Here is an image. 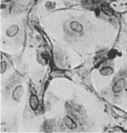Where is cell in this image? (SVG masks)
<instances>
[{
    "instance_id": "obj_7",
    "label": "cell",
    "mask_w": 127,
    "mask_h": 133,
    "mask_svg": "<svg viewBox=\"0 0 127 133\" xmlns=\"http://www.w3.org/2000/svg\"><path fill=\"white\" fill-rule=\"evenodd\" d=\"M125 88V90L127 91V82L126 83Z\"/></svg>"
},
{
    "instance_id": "obj_1",
    "label": "cell",
    "mask_w": 127,
    "mask_h": 133,
    "mask_svg": "<svg viewBox=\"0 0 127 133\" xmlns=\"http://www.w3.org/2000/svg\"><path fill=\"white\" fill-rule=\"evenodd\" d=\"M125 79L123 78L119 79L112 86V91L115 93H120L125 88Z\"/></svg>"
},
{
    "instance_id": "obj_6",
    "label": "cell",
    "mask_w": 127,
    "mask_h": 133,
    "mask_svg": "<svg viewBox=\"0 0 127 133\" xmlns=\"http://www.w3.org/2000/svg\"><path fill=\"white\" fill-rule=\"evenodd\" d=\"M30 104L33 109L35 110L37 108L38 105V101L36 96L33 95L31 97Z\"/></svg>"
},
{
    "instance_id": "obj_2",
    "label": "cell",
    "mask_w": 127,
    "mask_h": 133,
    "mask_svg": "<svg viewBox=\"0 0 127 133\" xmlns=\"http://www.w3.org/2000/svg\"><path fill=\"white\" fill-rule=\"evenodd\" d=\"M65 124L66 126L71 129H74L77 127V124L69 116H66L64 118Z\"/></svg>"
},
{
    "instance_id": "obj_3",
    "label": "cell",
    "mask_w": 127,
    "mask_h": 133,
    "mask_svg": "<svg viewBox=\"0 0 127 133\" xmlns=\"http://www.w3.org/2000/svg\"><path fill=\"white\" fill-rule=\"evenodd\" d=\"M113 69L110 66H104L100 70L101 74L103 76H108L113 74Z\"/></svg>"
},
{
    "instance_id": "obj_4",
    "label": "cell",
    "mask_w": 127,
    "mask_h": 133,
    "mask_svg": "<svg viewBox=\"0 0 127 133\" xmlns=\"http://www.w3.org/2000/svg\"><path fill=\"white\" fill-rule=\"evenodd\" d=\"M101 8L102 11L105 14L109 16H112L113 15V11L106 4H103L101 6Z\"/></svg>"
},
{
    "instance_id": "obj_5",
    "label": "cell",
    "mask_w": 127,
    "mask_h": 133,
    "mask_svg": "<svg viewBox=\"0 0 127 133\" xmlns=\"http://www.w3.org/2000/svg\"><path fill=\"white\" fill-rule=\"evenodd\" d=\"M71 27L72 29L76 32H80L83 30L82 26L76 22L72 23L71 24Z\"/></svg>"
}]
</instances>
